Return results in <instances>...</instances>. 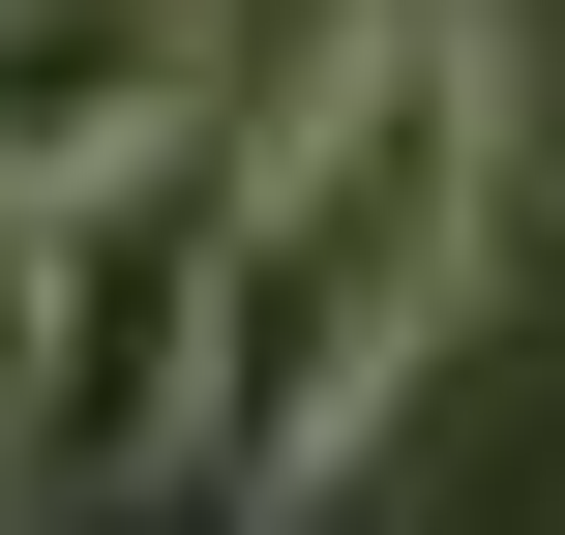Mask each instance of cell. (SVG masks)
I'll return each instance as SVG.
<instances>
[{
    "mask_svg": "<svg viewBox=\"0 0 565 535\" xmlns=\"http://www.w3.org/2000/svg\"><path fill=\"white\" fill-rule=\"evenodd\" d=\"M477 238H507V30L477 0H328L268 149H238V268H209V506H328L417 357L477 328Z\"/></svg>",
    "mask_w": 565,
    "mask_h": 535,
    "instance_id": "1",
    "label": "cell"
},
{
    "mask_svg": "<svg viewBox=\"0 0 565 535\" xmlns=\"http://www.w3.org/2000/svg\"><path fill=\"white\" fill-rule=\"evenodd\" d=\"M209 268H238V119L149 179H60V447L30 477H179L209 417Z\"/></svg>",
    "mask_w": 565,
    "mask_h": 535,
    "instance_id": "2",
    "label": "cell"
},
{
    "mask_svg": "<svg viewBox=\"0 0 565 535\" xmlns=\"http://www.w3.org/2000/svg\"><path fill=\"white\" fill-rule=\"evenodd\" d=\"M209 60H238V0H0V208L209 149Z\"/></svg>",
    "mask_w": 565,
    "mask_h": 535,
    "instance_id": "3",
    "label": "cell"
},
{
    "mask_svg": "<svg viewBox=\"0 0 565 535\" xmlns=\"http://www.w3.org/2000/svg\"><path fill=\"white\" fill-rule=\"evenodd\" d=\"M60 447V208H0V477Z\"/></svg>",
    "mask_w": 565,
    "mask_h": 535,
    "instance_id": "4",
    "label": "cell"
}]
</instances>
